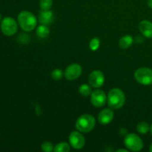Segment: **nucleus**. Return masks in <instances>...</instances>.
Here are the masks:
<instances>
[{
  "instance_id": "obj_27",
  "label": "nucleus",
  "mask_w": 152,
  "mask_h": 152,
  "mask_svg": "<svg viewBox=\"0 0 152 152\" xmlns=\"http://www.w3.org/2000/svg\"><path fill=\"white\" fill-rule=\"evenodd\" d=\"M150 131H151V134H152V124H151V129H150Z\"/></svg>"
},
{
  "instance_id": "obj_25",
  "label": "nucleus",
  "mask_w": 152,
  "mask_h": 152,
  "mask_svg": "<svg viewBox=\"0 0 152 152\" xmlns=\"http://www.w3.org/2000/svg\"><path fill=\"white\" fill-rule=\"evenodd\" d=\"M129 150V149H123V148H122V149H118L117 151V152H120V151H123V152H128Z\"/></svg>"
},
{
  "instance_id": "obj_17",
  "label": "nucleus",
  "mask_w": 152,
  "mask_h": 152,
  "mask_svg": "<svg viewBox=\"0 0 152 152\" xmlns=\"http://www.w3.org/2000/svg\"><path fill=\"white\" fill-rule=\"evenodd\" d=\"M70 150H71L70 145L65 142L57 144L53 148V151L55 152H68Z\"/></svg>"
},
{
  "instance_id": "obj_3",
  "label": "nucleus",
  "mask_w": 152,
  "mask_h": 152,
  "mask_svg": "<svg viewBox=\"0 0 152 152\" xmlns=\"http://www.w3.org/2000/svg\"><path fill=\"white\" fill-rule=\"evenodd\" d=\"M96 125L95 118L91 114H83L80 116L76 122V129L77 131L83 133L90 132L94 129Z\"/></svg>"
},
{
  "instance_id": "obj_22",
  "label": "nucleus",
  "mask_w": 152,
  "mask_h": 152,
  "mask_svg": "<svg viewBox=\"0 0 152 152\" xmlns=\"http://www.w3.org/2000/svg\"><path fill=\"white\" fill-rule=\"evenodd\" d=\"M42 150L45 152H51L53 151V145L50 142H44L41 145Z\"/></svg>"
},
{
  "instance_id": "obj_6",
  "label": "nucleus",
  "mask_w": 152,
  "mask_h": 152,
  "mask_svg": "<svg viewBox=\"0 0 152 152\" xmlns=\"http://www.w3.org/2000/svg\"><path fill=\"white\" fill-rule=\"evenodd\" d=\"M134 78L140 84L150 86L152 84V70L145 67L138 68L134 73Z\"/></svg>"
},
{
  "instance_id": "obj_18",
  "label": "nucleus",
  "mask_w": 152,
  "mask_h": 152,
  "mask_svg": "<svg viewBox=\"0 0 152 152\" xmlns=\"http://www.w3.org/2000/svg\"><path fill=\"white\" fill-rule=\"evenodd\" d=\"M79 92L81 95L84 96H88L89 95L91 94V88L90 86L87 84H83L80 86V88H79Z\"/></svg>"
},
{
  "instance_id": "obj_1",
  "label": "nucleus",
  "mask_w": 152,
  "mask_h": 152,
  "mask_svg": "<svg viewBox=\"0 0 152 152\" xmlns=\"http://www.w3.org/2000/svg\"><path fill=\"white\" fill-rule=\"evenodd\" d=\"M18 23L23 31L30 32L35 29L37 25V19L32 13L23 10L18 15Z\"/></svg>"
},
{
  "instance_id": "obj_21",
  "label": "nucleus",
  "mask_w": 152,
  "mask_h": 152,
  "mask_svg": "<svg viewBox=\"0 0 152 152\" xmlns=\"http://www.w3.org/2000/svg\"><path fill=\"white\" fill-rule=\"evenodd\" d=\"M64 74L63 71L59 68H56L51 72V77L54 80H59L62 78Z\"/></svg>"
},
{
  "instance_id": "obj_16",
  "label": "nucleus",
  "mask_w": 152,
  "mask_h": 152,
  "mask_svg": "<svg viewBox=\"0 0 152 152\" xmlns=\"http://www.w3.org/2000/svg\"><path fill=\"white\" fill-rule=\"evenodd\" d=\"M150 129L151 127L149 126V125L145 122H141V123H138V125L137 126V130L141 134H147L150 131Z\"/></svg>"
},
{
  "instance_id": "obj_7",
  "label": "nucleus",
  "mask_w": 152,
  "mask_h": 152,
  "mask_svg": "<svg viewBox=\"0 0 152 152\" xmlns=\"http://www.w3.org/2000/svg\"><path fill=\"white\" fill-rule=\"evenodd\" d=\"M68 140L71 146H72L74 149H81L86 144V139L84 136L80 133V132H79L77 131L72 132L70 134Z\"/></svg>"
},
{
  "instance_id": "obj_8",
  "label": "nucleus",
  "mask_w": 152,
  "mask_h": 152,
  "mask_svg": "<svg viewBox=\"0 0 152 152\" xmlns=\"http://www.w3.org/2000/svg\"><path fill=\"white\" fill-rule=\"evenodd\" d=\"M88 82L91 86L95 88H98L103 86L105 83V76L102 71L99 70H95L92 71L89 75Z\"/></svg>"
},
{
  "instance_id": "obj_24",
  "label": "nucleus",
  "mask_w": 152,
  "mask_h": 152,
  "mask_svg": "<svg viewBox=\"0 0 152 152\" xmlns=\"http://www.w3.org/2000/svg\"><path fill=\"white\" fill-rule=\"evenodd\" d=\"M147 4L148 7L152 9V0H147Z\"/></svg>"
},
{
  "instance_id": "obj_11",
  "label": "nucleus",
  "mask_w": 152,
  "mask_h": 152,
  "mask_svg": "<svg viewBox=\"0 0 152 152\" xmlns=\"http://www.w3.org/2000/svg\"><path fill=\"white\" fill-rule=\"evenodd\" d=\"M114 117V111L110 108H105L101 111L98 114V121L102 125H108L111 123Z\"/></svg>"
},
{
  "instance_id": "obj_9",
  "label": "nucleus",
  "mask_w": 152,
  "mask_h": 152,
  "mask_svg": "<svg viewBox=\"0 0 152 152\" xmlns=\"http://www.w3.org/2000/svg\"><path fill=\"white\" fill-rule=\"evenodd\" d=\"M83 72L81 65L77 63H74L67 67L65 71V77L68 80H75L80 77Z\"/></svg>"
},
{
  "instance_id": "obj_5",
  "label": "nucleus",
  "mask_w": 152,
  "mask_h": 152,
  "mask_svg": "<svg viewBox=\"0 0 152 152\" xmlns=\"http://www.w3.org/2000/svg\"><path fill=\"white\" fill-rule=\"evenodd\" d=\"M0 28H1V32L4 35L7 36V37H11L17 32V22L13 18L7 16V17L4 18L1 21Z\"/></svg>"
},
{
  "instance_id": "obj_13",
  "label": "nucleus",
  "mask_w": 152,
  "mask_h": 152,
  "mask_svg": "<svg viewBox=\"0 0 152 152\" xmlns=\"http://www.w3.org/2000/svg\"><path fill=\"white\" fill-rule=\"evenodd\" d=\"M139 30L144 37L152 38V22L150 21H141L139 24Z\"/></svg>"
},
{
  "instance_id": "obj_14",
  "label": "nucleus",
  "mask_w": 152,
  "mask_h": 152,
  "mask_svg": "<svg viewBox=\"0 0 152 152\" xmlns=\"http://www.w3.org/2000/svg\"><path fill=\"white\" fill-rule=\"evenodd\" d=\"M134 42V39L132 36L126 35L122 37L119 41V45L121 48L127 49L132 45Z\"/></svg>"
},
{
  "instance_id": "obj_4",
  "label": "nucleus",
  "mask_w": 152,
  "mask_h": 152,
  "mask_svg": "<svg viewBox=\"0 0 152 152\" xmlns=\"http://www.w3.org/2000/svg\"><path fill=\"white\" fill-rule=\"evenodd\" d=\"M124 144L126 148L132 151H139L143 148L142 139L134 133L128 134L124 140Z\"/></svg>"
},
{
  "instance_id": "obj_12",
  "label": "nucleus",
  "mask_w": 152,
  "mask_h": 152,
  "mask_svg": "<svg viewBox=\"0 0 152 152\" xmlns=\"http://www.w3.org/2000/svg\"><path fill=\"white\" fill-rule=\"evenodd\" d=\"M39 22L41 25H50L53 22L54 16H53V13L51 10H43L40 11L39 13Z\"/></svg>"
},
{
  "instance_id": "obj_20",
  "label": "nucleus",
  "mask_w": 152,
  "mask_h": 152,
  "mask_svg": "<svg viewBox=\"0 0 152 152\" xmlns=\"http://www.w3.org/2000/svg\"><path fill=\"white\" fill-rule=\"evenodd\" d=\"M99 45H100V41H99V39L96 38V37H94V38H93L90 41L89 47H90V49L91 50L96 51V50L99 48Z\"/></svg>"
},
{
  "instance_id": "obj_19",
  "label": "nucleus",
  "mask_w": 152,
  "mask_h": 152,
  "mask_svg": "<svg viewBox=\"0 0 152 152\" xmlns=\"http://www.w3.org/2000/svg\"><path fill=\"white\" fill-rule=\"evenodd\" d=\"M40 7L43 10H49L53 5V0H40Z\"/></svg>"
},
{
  "instance_id": "obj_2",
  "label": "nucleus",
  "mask_w": 152,
  "mask_h": 152,
  "mask_svg": "<svg viewBox=\"0 0 152 152\" xmlns=\"http://www.w3.org/2000/svg\"><path fill=\"white\" fill-rule=\"evenodd\" d=\"M107 101L110 108L112 109H119L124 105L126 96L121 89L115 88L108 92Z\"/></svg>"
},
{
  "instance_id": "obj_23",
  "label": "nucleus",
  "mask_w": 152,
  "mask_h": 152,
  "mask_svg": "<svg viewBox=\"0 0 152 152\" xmlns=\"http://www.w3.org/2000/svg\"><path fill=\"white\" fill-rule=\"evenodd\" d=\"M136 42L137 43H142V42L144 41V39L142 38V37H140V36H137V37H136Z\"/></svg>"
},
{
  "instance_id": "obj_15",
  "label": "nucleus",
  "mask_w": 152,
  "mask_h": 152,
  "mask_svg": "<svg viewBox=\"0 0 152 152\" xmlns=\"http://www.w3.org/2000/svg\"><path fill=\"white\" fill-rule=\"evenodd\" d=\"M36 33L39 38H45L50 34V30L48 28L47 25H40L36 29Z\"/></svg>"
},
{
  "instance_id": "obj_10",
  "label": "nucleus",
  "mask_w": 152,
  "mask_h": 152,
  "mask_svg": "<svg viewBox=\"0 0 152 152\" xmlns=\"http://www.w3.org/2000/svg\"><path fill=\"white\" fill-rule=\"evenodd\" d=\"M107 97L105 92L102 90H95L91 94V102L92 105L97 108H100L106 103Z\"/></svg>"
},
{
  "instance_id": "obj_28",
  "label": "nucleus",
  "mask_w": 152,
  "mask_h": 152,
  "mask_svg": "<svg viewBox=\"0 0 152 152\" xmlns=\"http://www.w3.org/2000/svg\"><path fill=\"white\" fill-rule=\"evenodd\" d=\"M1 13H0V22H1Z\"/></svg>"
},
{
  "instance_id": "obj_26",
  "label": "nucleus",
  "mask_w": 152,
  "mask_h": 152,
  "mask_svg": "<svg viewBox=\"0 0 152 152\" xmlns=\"http://www.w3.org/2000/svg\"><path fill=\"white\" fill-rule=\"evenodd\" d=\"M149 150H150V151H151V152H152V143L151 144V145H150V148H149Z\"/></svg>"
}]
</instances>
